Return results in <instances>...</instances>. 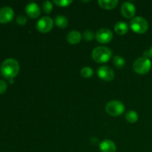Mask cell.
<instances>
[{"instance_id": "obj_1", "label": "cell", "mask_w": 152, "mask_h": 152, "mask_svg": "<svg viewBox=\"0 0 152 152\" xmlns=\"http://www.w3.org/2000/svg\"><path fill=\"white\" fill-rule=\"evenodd\" d=\"M19 68L20 67L17 60L13 58H8L1 63L0 71L4 78L10 80L19 74Z\"/></svg>"}, {"instance_id": "obj_2", "label": "cell", "mask_w": 152, "mask_h": 152, "mask_svg": "<svg viewBox=\"0 0 152 152\" xmlns=\"http://www.w3.org/2000/svg\"><path fill=\"white\" fill-rule=\"evenodd\" d=\"M91 56L93 60L97 63H105L112 57V51L105 46H98L93 50Z\"/></svg>"}, {"instance_id": "obj_3", "label": "cell", "mask_w": 152, "mask_h": 152, "mask_svg": "<svg viewBox=\"0 0 152 152\" xmlns=\"http://www.w3.org/2000/svg\"><path fill=\"white\" fill-rule=\"evenodd\" d=\"M130 28L136 34H145L148 29V23L143 17L136 16L131 20Z\"/></svg>"}, {"instance_id": "obj_4", "label": "cell", "mask_w": 152, "mask_h": 152, "mask_svg": "<svg viewBox=\"0 0 152 152\" xmlns=\"http://www.w3.org/2000/svg\"><path fill=\"white\" fill-rule=\"evenodd\" d=\"M151 68V62L148 58L140 57L133 64V69L138 74H145L149 72Z\"/></svg>"}, {"instance_id": "obj_5", "label": "cell", "mask_w": 152, "mask_h": 152, "mask_svg": "<svg viewBox=\"0 0 152 152\" xmlns=\"http://www.w3.org/2000/svg\"><path fill=\"white\" fill-rule=\"evenodd\" d=\"M105 111L112 117H118L124 112L125 105L118 100H111L107 103Z\"/></svg>"}, {"instance_id": "obj_6", "label": "cell", "mask_w": 152, "mask_h": 152, "mask_svg": "<svg viewBox=\"0 0 152 152\" xmlns=\"http://www.w3.org/2000/svg\"><path fill=\"white\" fill-rule=\"evenodd\" d=\"M37 29L39 32L46 34L50 32L53 27V19L49 16H43L37 23Z\"/></svg>"}, {"instance_id": "obj_7", "label": "cell", "mask_w": 152, "mask_h": 152, "mask_svg": "<svg viewBox=\"0 0 152 152\" xmlns=\"http://www.w3.org/2000/svg\"><path fill=\"white\" fill-rule=\"evenodd\" d=\"M95 38L98 42L101 44H107L112 40L113 33L108 28H101L96 33Z\"/></svg>"}, {"instance_id": "obj_8", "label": "cell", "mask_w": 152, "mask_h": 152, "mask_svg": "<svg viewBox=\"0 0 152 152\" xmlns=\"http://www.w3.org/2000/svg\"><path fill=\"white\" fill-rule=\"evenodd\" d=\"M98 77L104 81H111L114 78V70L108 66L99 67L96 71Z\"/></svg>"}, {"instance_id": "obj_9", "label": "cell", "mask_w": 152, "mask_h": 152, "mask_svg": "<svg viewBox=\"0 0 152 152\" xmlns=\"http://www.w3.org/2000/svg\"><path fill=\"white\" fill-rule=\"evenodd\" d=\"M14 17V12L10 7H3L0 8V23L5 24L10 22Z\"/></svg>"}, {"instance_id": "obj_10", "label": "cell", "mask_w": 152, "mask_h": 152, "mask_svg": "<svg viewBox=\"0 0 152 152\" xmlns=\"http://www.w3.org/2000/svg\"><path fill=\"white\" fill-rule=\"evenodd\" d=\"M121 13L124 17L126 19H130L134 16L135 13H136V8L135 6L132 4V2L129 1H126L122 4L121 7Z\"/></svg>"}, {"instance_id": "obj_11", "label": "cell", "mask_w": 152, "mask_h": 152, "mask_svg": "<svg viewBox=\"0 0 152 152\" xmlns=\"http://www.w3.org/2000/svg\"><path fill=\"white\" fill-rule=\"evenodd\" d=\"M40 7L37 3L31 2L27 4L25 7V13L31 19H37L39 16L40 13Z\"/></svg>"}, {"instance_id": "obj_12", "label": "cell", "mask_w": 152, "mask_h": 152, "mask_svg": "<svg viewBox=\"0 0 152 152\" xmlns=\"http://www.w3.org/2000/svg\"><path fill=\"white\" fill-rule=\"evenodd\" d=\"M99 150L101 152H116L117 147L113 141L105 140L99 144Z\"/></svg>"}, {"instance_id": "obj_13", "label": "cell", "mask_w": 152, "mask_h": 152, "mask_svg": "<svg viewBox=\"0 0 152 152\" xmlns=\"http://www.w3.org/2000/svg\"><path fill=\"white\" fill-rule=\"evenodd\" d=\"M82 37L83 36L79 31H72L68 33V35H67V41L71 45L78 44L81 42Z\"/></svg>"}, {"instance_id": "obj_14", "label": "cell", "mask_w": 152, "mask_h": 152, "mask_svg": "<svg viewBox=\"0 0 152 152\" xmlns=\"http://www.w3.org/2000/svg\"><path fill=\"white\" fill-rule=\"evenodd\" d=\"M117 0H99L98 4L102 8L106 9V10H111L117 7L118 4Z\"/></svg>"}, {"instance_id": "obj_15", "label": "cell", "mask_w": 152, "mask_h": 152, "mask_svg": "<svg viewBox=\"0 0 152 152\" xmlns=\"http://www.w3.org/2000/svg\"><path fill=\"white\" fill-rule=\"evenodd\" d=\"M129 27L126 22H119L114 26V31L118 35L123 36L127 34V32L129 31Z\"/></svg>"}, {"instance_id": "obj_16", "label": "cell", "mask_w": 152, "mask_h": 152, "mask_svg": "<svg viewBox=\"0 0 152 152\" xmlns=\"http://www.w3.org/2000/svg\"><path fill=\"white\" fill-rule=\"evenodd\" d=\"M55 25L56 27L59 28H65L68 25V20L65 16H56L54 19Z\"/></svg>"}, {"instance_id": "obj_17", "label": "cell", "mask_w": 152, "mask_h": 152, "mask_svg": "<svg viewBox=\"0 0 152 152\" xmlns=\"http://www.w3.org/2000/svg\"><path fill=\"white\" fill-rule=\"evenodd\" d=\"M126 119L129 123H135L139 119L137 113L134 111H129L126 114Z\"/></svg>"}, {"instance_id": "obj_18", "label": "cell", "mask_w": 152, "mask_h": 152, "mask_svg": "<svg viewBox=\"0 0 152 152\" xmlns=\"http://www.w3.org/2000/svg\"><path fill=\"white\" fill-rule=\"evenodd\" d=\"M113 63L117 68H122L126 65V61L122 56H115L113 59Z\"/></svg>"}, {"instance_id": "obj_19", "label": "cell", "mask_w": 152, "mask_h": 152, "mask_svg": "<svg viewBox=\"0 0 152 152\" xmlns=\"http://www.w3.org/2000/svg\"><path fill=\"white\" fill-rule=\"evenodd\" d=\"M80 74L83 77L86 79L91 78V77L93 76L94 74V71L91 68H89V67H85V68H82L81 71H80Z\"/></svg>"}, {"instance_id": "obj_20", "label": "cell", "mask_w": 152, "mask_h": 152, "mask_svg": "<svg viewBox=\"0 0 152 152\" xmlns=\"http://www.w3.org/2000/svg\"><path fill=\"white\" fill-rule=\"evenodd\" d=\"M95 35L96 34H94V32H92L90 30H86L83 32V37L86 41L87 42H91L94 39Z\"/></svg>"}, {"instance_id": "obj_21", "label": "cell", "mask_w": 152, "mask_h": 152, "mask_svg": "<svg viewBox=\"0 0 152 152\" xmlns=\"http://www.w3.org/2000/svg\"><path fill=\"white\" fill-rule=\"evenodd\" d=\"M42 10L47 14L50 13V12L53 10V4H52L51 1H45L43 2L42 4Z\"/></svg>"}, {"instance_id": "obj_22", "label": "cell", "mask_w": 152, "mask_h": 152, "mask_svg": "<svg viewBox=\"0 0 152 152\" xmlns=\"http://www.w3.org/2000/svg\"><path fill=\"white\" fill-rule=\"evenodd\" d=\"M53 3L55 4H56L59 7H65L69 6L70 4H71V3L73 2L71 0H62V1H57V0H53Z\"/></svg>"}, {"instance_id": "obj_23", "label": "cell", "mask_w": 152, "mask_h": 152, "mask_svg": "<svg viewBox=\"0 0 152 152\" xmlns=\"http://www.w3.org/2000/svg\"><path fill=\"white\" fill-rule=\"evenodd\" d=\"M27 21H28L27 17L24 15H19L16 19V23L19 25H25L27 23Z\"/></svg>"}, {"instance_id": "obj_24", "label": "cell", "mask_w": 152, "mask_h": 152, "mask_svg": "<svg viewBox=\"0 0 152 152\" xmlns=\"http://www.w3.org/2000/svg\"><path fill=\"white\" fill-rule=\"evenodd\" d=\"M7 84L4 80H0V94H2L7 90Z\"/></svg>"}, {"instance_id": "obj_25", "label": "cell", "mask_w": 152, "mask_h": 152, "mask_svg": "<svg viewBox=\"0 0 152 152\" xmlns=\"http://www.w3.org/2000/svg\"><path fill=\"white\" fill-rule=\"evenodd\" d=\"M144 57L152 58V47L149 49V50H145V51L144 52Z\"/></svg>"}, {"instance_id": "obj_26", "label": "cell", "mask_w": 152, "mask_h": 152, "mask_svg": "<svg viewBox=\"0 0 152 152\" xmlns=\"http://www.w3.org/2000/svg\"><path fill=\"white\" fill-rule=\"evenodd\" d=\"M10 84H13V79H10Z\"/></svg>"}]
</instances>
